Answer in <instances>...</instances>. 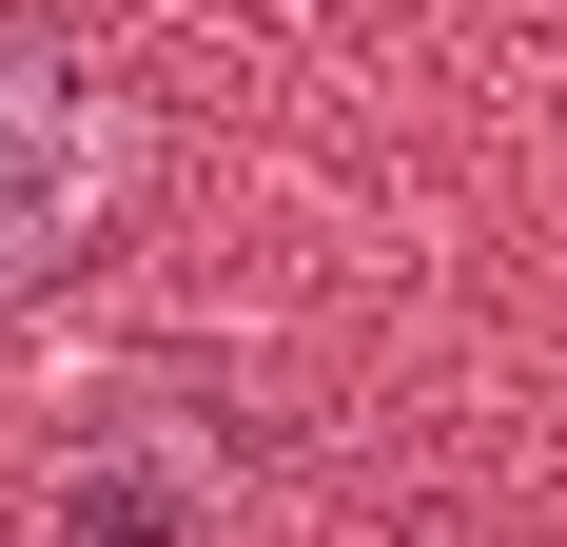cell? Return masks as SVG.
<instances>
[{"label": "cell", "instance_id": "cell-1", "mask_svg": "<svg viewBox=\"0 0 567 547\" xmlns=\"http://www.w3.org/2000/svg\"><path fill=\"white\" fill-rule=\"evenodd\" d=\"M117 196H137V117H117V79L59 59V40H0V293H40Z\"/></svg>", "mask_w": 567, "mask_h": 547}, {"label": "cell", "instance_id": "cell-2", "mask_svg": "<svg viewBox=\"0 0 567 547\" xmlns=\"http://www.w3.org/2000/svg\"><path fill=\"white\" fill-rule=\"evenodd\" d=\"M235 431L196 411V391H117L99 431L59 450V489H40V547H235Z\"/></svg>", "mask_w": 567, "mask_h": 547}]
</instances>
